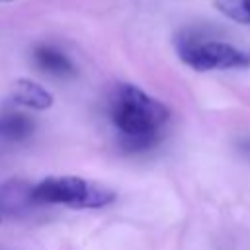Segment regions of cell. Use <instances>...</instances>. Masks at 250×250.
Here are the masks:
<instances>
[{
  "label": "cell",
  "mask_w": 250,
  "mask_h": 250,
  "mask_svg": "<svg viewBox=\"0 0 250 250\" xmlns=\"http://www.w3.org/2000/svg\"><path fill=\"white\" fill-rule=\"evenodd\" d=\"M109 119L121 135L123 148L139 152L158 143L170 109L135 84H117L109 96Z\"/></svg>",
  "instance_id": "obj_1"
},
{
  "label": "cell",
  "mask_w": 250,
  "mask_h": 250,
  "mask_svg": "<svg viewBox=\"0 0 250 250\" xmlns=\"http://www.w3.org/2000/svg\"><path fill=\"white\" fill-rule=\"evenodd\" d=\"M35 203H59L74 209H100L115 199V191L78 176H55L33 186Z\"/></svg>",
  "instance_id": "obj_2"
},
{
  "label": "cell",
  "mask_w": 250,
  "mask_h": 250,
  "mask_svg": "<svg viewBox=\"0 0 250 250\" xmlns=\"http://www.w3.org/2000/svg\"><path fill=\"white\" fill-rule=\"evenodd\" d=\"M176 53L184 64L197 72L250 66L248 51L238 49L227 41L207 39L193 33H182L176 37Z\"/></svg>",
  "instance_id": "obj_3"
},
{
  "label": "cell",
  "mask_w": 250,
  "mask_h": 250,
  "mask_svg": "<svg viewBox=\"0 0 250 250\" xmlns=\"http://www.w3.org/2000/svg\"><path fill=\"white\" fill-rule=\"evenodd\" d=\"M33 205L37 203L33 199V186L29 182L12 178L0 184V219L21 217Z\"/></svg>",
  "instance_id": "obj_4"
},
{
  "label": "cell",
  "mask_w": 250,
  "mask_h": 250,
  "mask_svg": "<svg viewBox=\"0 0 250 250\" xmlns=\"http://www.w3.org/2000/svg\"><path fill=\"white\" fill-rule=\"evenodd\" d=\"M12 100L18 105L29 107V109H49L53 105V94L43 88L39 82H33L29 78H20L12 86Z\"/></svg>",
  "instance_id": "obj_5"
},
{
  "label": "cell",
  "mask_w": 250,
  "mask_h": 250,
  "mask_svg": "<svg viewBox=\"0 0 250 250\" xmlns=\"http://www.w3.org/2000/svg\"><path fill=\"white\" fill-rule=\"evenodd\" d=\"M33 61L35 64L53 76H74L76 68L72 64V61L57 47L47 45V43H39L33 49Z\"/></svg>",
  "instance_id": "obj_6"
},
{
  "label": "cell",
  "mask_w": 250,
  "mask_h": 250,
  "mask_svg": "<svg viewBox=\"0 0 250 250\" xmlns=\"http://www.w3.org/2000/svg\"><path fill=\"white\" fill-rule=\"evenodd\" d=\"M35 129L31 117L20 111H10L0 115V141H23Z\"/></svg>",
  "instance_id": "obj_7"
},
{
  "label": "cell",
  "mask_w": 250,
  "mask_h": 250,
  "mask_svg": "<svg viewBox=\"0 0 250 250\" xmlns=\"http://www.w3.org/2000/svg\"><path fill=\"white\" fill-rule=\"evenodd\" d=\"M213 4L225 18L250 25V0H215Z\"/></svg>",
  "instance_id": "obj_8"
},
{
  "label": "cell",
  "mask_w": 250,
  "mask_h": 250,
  "mask_svg": "<svg viewBox=\"0 0 250 250\" xmlns=\"http://www.w3.org/2000/svg\"><path fill=\"white\" fill-rule=\"evenodd\" d=\"M0 2H14V0H0Z\"/></svg>",
  "instance_id": "obj_9"
},
{
  "label": "cell",
  "mask_w": 250,
  "mask_h": 250,
  "mask_svg": "<svg viewBox=\"0 0 250 250\" xmlns=\"http://www.w3.org/2000/svg\"><path fill=\"white\" fill-rule=\"evenodd\" d=\"M0 221H2V219H0Z\"/></svg>",
  "instance_id": "obj_10"
}]
</instances>
